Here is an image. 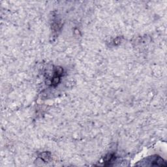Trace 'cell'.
Listing matches in <instances>:
<instances>
[{"instance_id":"6da1fadb","label":"cell","mask_w":167,"mask_h":167,"mask_svg":"<svg viewBox=\"0 0 167 167\" xmlns=\"http://www.w3.org/2000/svg\"><path fill=\"white\" fill-rule=\"evenodd\" d=\"M146 162H150V166H166V162L159 156H151L146 159Z\"/></svg>"},{"instance_id":"7a4b0ae2","label":"cell","mask_w":167,"mask_h":167,"mask_svg":"<svg viewBox=\"0 0 167 167\" xmlns=\"http://www.w3.org/2000/svg\"><path fill=\"white\" fill-rule=\"evenodd\" d=\"M115 159H116V157L114 156V155H113V154H108V155H107L105 157L104 161L106 162H110V163H111Z\"/></svg>"}]
</instances>
